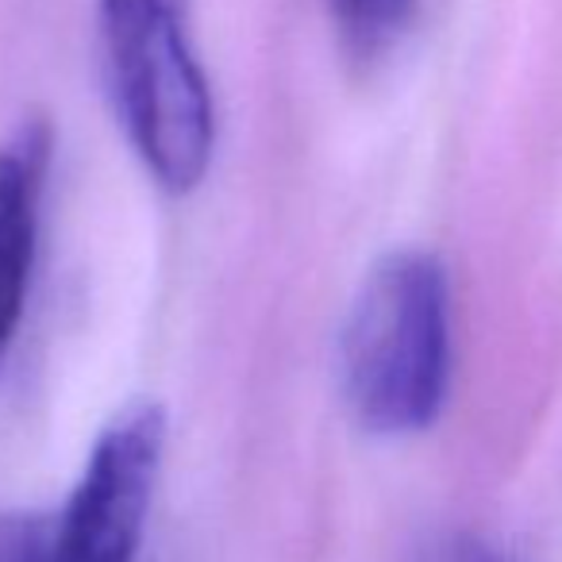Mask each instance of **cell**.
I'll return each mask as SVG.
<instances>
[{"label":"cell","mask_w":562,"mask_h":562,"mask_svg":"<svg viewBox=\"0 0 562 562\" xmlns=\"http://www.w3.org/2000/svg\"><path fill=\"white\" fill-rule=\"evenodd\" d=\"M50 158L55 127L43 116L20 120L0 143V362L16 339L32 290Z\"/></svg>","instance_id":"obj_4"},{"label":"cell","mask_w":562,"mask_h":562,"mask_svg":"<svg viewBox=\"0 0 562 562\" xmlns=\"http://www.w3.org/2000/svg\"><path fill=\"white\" fill-rule=\"evenodd\" d=\"M339 385L374 436L439 420L451 390V285L436 255L390 250L370 266L339 331Z\"/></svg>","instance_id":"obj_1"},{"label":"cell","mask_w":562,"mask_h":562,"mask_svg":"<svg viewBox=\"0 0 562 562\" xmlns=\"http://www.w3.org/2000/svg\"><path fill=\"white\" fill-rule=\"evenodd\" d=\"M428 562H513V559L474 536H454V539H443V543L428 554Z\"/></svg>","instance_id":"obj_6"},{"label":"cell","mask_w":562,"mask_h":562,"mask_svg":"<svg viewBox=\"0 0 562 562\" xmlns=\"http://www.w3.org/2000/svg\"><path fill=\"white\" fill-rule=\"evenodd\" d=\"M166 413L132 401L97 436L63 513L4 531L9 562H135L162 467Z\"/></svg>","instance_id":"obj_3"},{"label":"cell","mask_w":562,"mask_h":562,"mask_svg":"<svg viewBox=\"0 0 562 562\" xmlns=\"http://www.w3.org/2000/svg\"><path fill=\"white\" fill-rule=\"evenodd\" d=\"M101 47L132 150L166 193H193L212 166L216 109L189 43L186 0H101Z\"/></svg>","instance_id":"obj_2"},{"label":"cell","mask_w":562,"mask_h":562,"mask_svg":"<svg viewBox=\"0 0 562 562\" xmlns=\"http://www.w3.org/2000/svg\"><path fill=\"white\" fill-rule=\"evenodd\" d=\"M328 9L347 50L359 58H374L405 35L416 0H328Z\"/></svg>","instance_id":"obj_5"}]
</instances>
